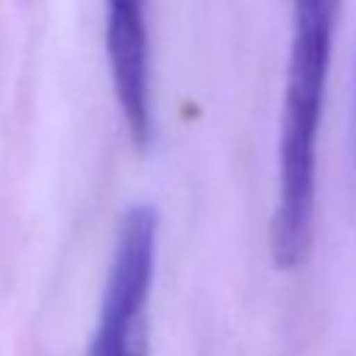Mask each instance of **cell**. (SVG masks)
<instances>
[{
    "mask_svg": "<svg viewBox=\"0 0 356 356\" xmlns=\"http://www.w3.org/2000/svg\"><path fill=\"white\" fill-rule=\"evenodd\" d=\"M156 250L159 214L150 203H136L122 214L117 228L86 356H147Z\"/></svg>",
    "mask_w": 356,
    "mask_h": 356,
    "instance_id": "1",
    "label": "cell"
},
{
    "mask_svg": "<svg viewBox=\"0 0 356 356\" xmlns=\"http://www.w3.org/2000/svg\"><path fill=\"white\" fill-rule=\"evenodd\" d=\"M106 53L120 114L139 150L153 139L147 0H106Z\"/></svg>",
    "mask_w": 356,
    "mask_h": 356,
    "instance_id": "2",
    "label": "cell"
}]
</instances>
